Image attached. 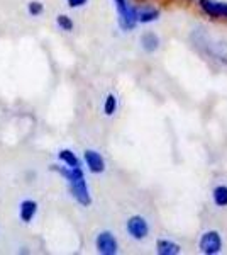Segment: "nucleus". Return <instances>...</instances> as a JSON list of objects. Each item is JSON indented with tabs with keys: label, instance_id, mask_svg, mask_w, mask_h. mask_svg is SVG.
<instances>
[{
	"label": "nucleus",
	"instance_id": "1",
	"mask_svg": "<svg viewBox=\"0 0 227 255\" xmlns=\"http://www.w3.org/2000/svg\"><path fill=\"white\" fill-rule=\"evenodd\" d=\"M114 3L119 14V26H121V29L133 31L136 27V24H138V19H136L138 9H134L127 0H114Z\"/></svg>",
	"mask_w": 227,
	"mask_h": 255
},
{
	"label": "nucleus",
	"instance_id": "2",
	"mask_svg": "<svg viewBox=\"0 0 227 255\" xmlns=\"http://www.w3.org/2000/svg\"><path fill=\"white\" fill-rule=\"evenodd\" d=\"M199 249L202 254L205 255H216L222 250V238L216 230H210V232L204 233L199 242Z\"/></svg>",
	"mask_w": 227,
	"mask_h": 255
},
{
	"label": "nucleus",
	"instance_id": "3",
	"mask_svg": "<svg viewBox=\"0 0 227 255\" xmlns=\"http://www.w3.org/2000/svg\"><path fill=\"white\" fill-rule=\"evenodd\" d=\"M95 245H97L98 254H102V255H115L119 252V244L110 232L98 233L97 240H95Z\"/></svg>",
	"mask_w": 227,
	"mask_h": 255
},
{
	"label": "nucleus",
	"instance_id": "4",
	"mask_svg": "<svg viewBox=\"0 0 227 255\" xmlns=\"http://www.w3.org/2000/svg\"><path fill=\"white\" fill-rule=\"evenodd\" d=\"M127 232L134 240H144L150 235V225L143 216H131L127 220Z\"/></svg>",
	"mask_w": 227,
	"mask_h": 255
},
{
	"label": "nucleus",
	"instance_id": "5",
	"mask_svg": "<svg viewBox=\"0 0 227 255\" xmlns=\"http://www.w3.org/2000/svg\"><path fill=\"white\" fill-rule=\"evenodd\" d=\"M70 191H72V196L75 197L81 206H90L92 204V197H90V191L88 186H86L85 177L80 180H75V182H70Z\"/></svg>",
	"mask_w": 227,
	"mask_h": 255
},
{
	"label": "nucleus",
	"instance_id": "6",
	"mask_svg": "<svg viewBox=\"0 0 227 255\" xmlns=\"http://www.w3.org/2000/svg\"><path fill=\"white\" fill-rule=\"evenodd\" d=\"M200 9L209 14L210 17H227V3L226 2H216V0H200Z\"/></svg>",
	"mask_w": 227,
	"mask_h": 255
},
{
	"label": "nucleus",
	"instance_id": "7",
	"mask_svg": "<svg viewBox=\"0 0 227 255\" xmlns=\"http://www.w3.org/2000/svg\"><path fill=\"white\" fill-rule=\"evenodd\" d=\"M85 162H86V167L90 168V172L93 174H102L105 170V162L102 158V155L95 150H86L85 151Z\"/></svg>",
	"mask_w": 227,
	"mask_h": 255
},
{
	"label": "nucleus",
	"instance_id": "8",
	"mask_svg": "<svg viewBox=\"0 0 227 255\" xmlns=\"http://www.w3.org/2000/svg\"><path fill=\"white\" fill-rule=\"evenodd\" d=\"M36 211H38V203L32 199H27V201H22V204H20V220L24 221V223H29V221L34 218Z\"/></svg>",
	"mask_w": 227,
	"mask_h": 255
},
{
	"label": "nucleus",
	"instance_id": "9",
	"mask_svg": "<svg viewBox=\"0 0 227 255\" xmlns=\"http://www.w3.org/2000/svg\"><path fill=\"white\" fill-rule=\"evenodd\" d=\"M156 249H158L159 255H178L181 252L180 245L175 244V242H171V240H158Z\"/></svg>",
	"mask_w": 227,
	"mask_h": 255
},
{
	"label": "nucleus",
	"instance_id": "10",
	"mask_svg": "<svg viewBox=\"0 0 227 255\" xmlns=\"http://www.w3.org/2000/svg\"><path fill=\"white\" fill-rule=\"evenodd\" d=\"M141 44H143L144 51L152 53L159 48V38L154 34V32H146V34H143V38H141Z\"/></svg>",
	"mask_w": 227,
	"mask_h": 255
},
{
	"label": "nucleus",
	"instance_id": "11",
	"mask_svg": "<svg viewBox=\"0 0 227 255\" xmlns=\"http://www.w3.org/2000/svg\"><path fill=\"white\" fill-rule=\"evenodd\" d=\"M159 15L158 10L154 9H141L136 12V19H138V22L141 24H148V22H152V20H156Z\"/></svg>",
	"mask_w": 227,
	"mask_h": 255
},
{
	"label": "nucleus",
	"instance_id": "12",
	"mask_svg": "<svg viewBox=\"0 0 227 255\" xmlns=\"http://www.w3.org/2000/svg\"><path fill=\"white\" fill-rule=\"evenodd\" d=\"M58 157H60L61 162H63L65 165H68V167H78V165H80V160H78V157L73 153L72 150H61L60 153H58Z\"/></svg>",
	"mask_w": 227,
	"mask_h": 255
},
{
	"label": "nucleus",
	"instance_id": "13",
	"mask_svg": "<svg viewBox=\"0 0 227 255\" xmlns=\"http://www.w3.org/2000/svg\"><path fill=\"white\" fill-rule=\"evenodd\" d=\"M214 203L219 208L227 206V186H217L214 189Z\"/></svg>",
	"mask_w": 227,
	"mask_h": 255
},
{
	"label": "nucleus",
	"instance_id": "14",
	"mask_svg": "<svg viewBox=\"0 0 227 255\" xmlns=\"http://www.w3.org/2000/svg\"><path fill=\"white\" fill-rule=\"evenodd\" d=\"M115 109H117V97H115L114 94H109L105 99V104H104V113L107 116H112L115 113Z\"/></svg>",
	"mask_w": 227,
	"mask_h": 255
},
{
	"label": "nucleus",
	"instance_id": "15",
	"mask_svg": "<svg viewBox=\"0 0 227 255\" xmlns=\"http://www.w3.org/2000/svg\"><path fill=\"white\" fill-rule=\"evenodd\" d=\"M56 22H58V26L61 27L63 31H72L73 29V20L68 17V15H65V14H60L56 17Z\"/></svg>",
	"mask_w": 227,
	"mask_h": 255
},
{
	"label": "nucleus",
	"instance_id": "16",
	"mask_svg": "<svg viewBox=\"0 0 227 255\" xmlns=\"http://www.w3.org/2000/svg\"><path fill=\"white\" fill-rule=\"evenodd\" d=\"M27 10H29V14H31V15H39L41 12L44 10V7H43V3L38 2V0H32V2H29Z\"/></svg>",
	"mask_w": 227,
	"mask_h": 255
},
{
	"label": "nucleus",
	"instance_id": "17",
	"mask_svg": "<svg viewBox=\"0 0 227 255\" xmlns=\"http://www.w3.org/2000/svg\"><path fill=\"white\" fill-rule=\"evenodd\" d=\"M86 0H68V5L72 7V9H76V7H81L85 5Z\"/></svg>",
	"mask_w": 227,
	"mask_h": 255
}]
</instances>
